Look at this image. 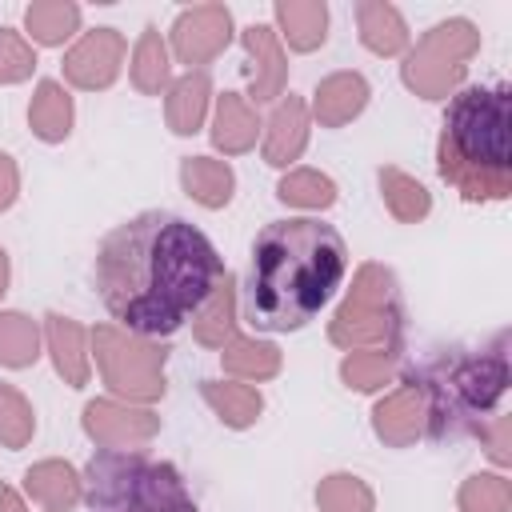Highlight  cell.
<instances>
[{
  "instance_id": "4316f807",
  "label": "cell",
  "mask_w": 512,
  "mask_h": 512,
  "mask_svg": "<svg viewBox=\"0 0 512 512\" xmlns=\"http://www.w3.org/2000/svg\"><path fill=\"white\" fill-rule=\"evenodd\" d=\"M24 28L36 44H64L80 28V8L72 0H36L24 8Z\"/></svg>"
},
{
  "instance_id": "30bf717a",
  "label": "cell",
  "mask_w": 512,
  "mask_h": 512,
  "mask_svg": "<svg viewBox=\"0 0 512 512\" xmlns=\"http://www.w3.org/2000/svg\"><path fill=\"white\" fill-rule=\"evenodd\" d=\"M124 56H128L124 36L116 28H96V32H84L80 44L64 56V76H68V84H76L84 92H96V88H108L120 76Z\"/></svg>"
},
{
  "instance_id": "d6986e66",
  "label": "cell",
  "mask_w": 512,
  "mask_h": 512,
  "mask_svg": "<svg viewBox=\"0 0 512 512\" xmlns=\"http://www.w3.org/2000/svg\"><path fill=\"white\" fill-rule=\"evenodd\" d=\"M192 332L204 348H224L236 336V276L224 272L212 288V296L200 304V316L192 320Z\"/></svg>"
},
{
  "instance_id": "e575fe53",
  "label": "cell",
  "mask_w": 512,
  "mask_h": 512,
  "mask_svg": "<svg viewBox=\"0 0 512 512\" xmlns=\"http://www.w3.org/2000/svg\"><path fill=\"white\" fill-rule=\"evenodd\" d=\"M36 432V416H32V404L12 388V384H0V444L4 448H24Z\"/></svg>"
},
{
  "instance_id": "836d02e7",
  "label": "cell",
  "mask_w": 512,
  "mask_h": 512,
  "mask_svg": "<svg viewBox=\"0 0 512 512\" xmlns=\"http://www.w3.org/2000/svg\"><path fill=\"white\" fill-rule=\"evenodd\" d=\"M456 504L460 512H508L512 504V484L496 472H480V476H468L456 492Z\"/></svg>"
},
{
  "instance_id": "f546056e",
  "label": "cell",
  "mask_w": 512,
  "mask_h": 512,
  "mask_svg": "<svg viewBox=\"0 0 512 512\" xmlns=\"http://www.w3.org/2000/svg\"><path fill=\"white\" fill-rule=\"evenodd\" d=\"M40 356V324L24 312H0V364L28 368Z\"/></svg>"
},
{
  "instance_id": "3957f363",
  "label": "cell",
  "mask_w": 512,
  "mask_h": 512,
  "mask_svg": "<svg viewBox=\"0 0 512 512\" xmlns=\"http://www.w3.org/2000/svg\"><path fill=\"white\" fill-rule=\"evenodd\" d=\"M512 100L508 88H464L448 100L436 168L464 200H504L512 192V152H508Z\"/></svg>"
},
{
  "instance_id": "9c48e42d",
  "label": "cell",
  "mask_w": 512,
  "mask_h": 512,
  "mask_svg": "<svg viewBox=\"0 0 512 512\" xmlns=\"http://www.w3.org/2000/svg\"><path fill=\"white\" fill-rule=\"evenodd\" d=\"M232 40V12L224 4H196L184 8L172 24V48L180 64H208Z\"/></svg>"
},
{
  "instance_id": "ac0fdd59",
  "label": "cell",
  "mask_w": 512,
  "mask_h": 512,
  "mask_svg": "<svg viewBox=\"0 0 512 512\" xmlns=\"http://www.w3.org/2000/svg\"><path fill=\"white\" fill-rule=\"evenodd\" d=\"M356 24H360V40L368 52L376 56H396L408 48V24L404 16L384 4V0H360L356 4Z\"/></svg>"
},
{
  "instance_id": "7c38bea8",
  "label": "cell",
  "mask_w": 512,
  "mask_h": 512,
  "mask_svg": "<svg viewBox=\"0 0 512 512\" xmlns=\"http://www.w3.org/2000/svg\"><path fill=\"white\" fill-rule=\"evenodd\" d=\"M372 428L384 444L392 448H408L420 440L424 432V392L416 380L400 384L396 392H388L376 408H372Z\"/></svg>"
},
{
  "instance_id": "8992f818",
  "label": "cell",
  "mask_w": 512,
  "mask_h": 512,
  "mask_svg": "<svg viewBox=\"0 0 512 512\" xmlns=\"http://www.w3.org/2000/svg\"><path fill=\"white\" fill-rule=\"evenodd\" d=\"M400 328H404V304L396 292V276L384 264H360L344 304L328 324V340L348 352H360V348L396 352Z\"/></svg>"
},
{
  "instance_id": "d590c367",
  "label": "cell",
  "mask_w": 512,
  "mask_h": 512,
  "mask_svg": "<svg viewBox=\"0 0 512 512\" xmlns=\"http://www.w3.org/2000/svg\"><path fill=\"white\" fill-rule=\"evenodd\" d=\"M32 68H36L32 44L20 32L0 28V84H20L32 76Z\"/></svg>"
},
{
  "instance_id": "8d00e7d4",
  "label": "cell",
  "mask_w": 512,
  "mask_h": 512,
  "mask_svg": "<svg viewBox=\"0 0 512 512\" xmlns=\"http://www.w3.org/2000/svg\"><path fill=\"white\" fill-rule=\"evenodd\" d=\"M476 436L488 444V456L496 464H508L512 460V416H492V424H480Z\"/></svg>"
},
{
  "instance_id": "ab89813d",
  "label": "cell",
  "mask_w": 512,
  "mask_h": 512,
  "mask_svg": "<svg viewBox=\"0 0 512 512\" xmlns=\"http://www.w3.org/2000/svg\"><path fill=\"white\" fill-rule=\"evenodd\" d=\"M8 292V252L0 248V296Z\"/></svg>"
},
{
  "instance_id": "44dd1931",
  "label": "cell",
  "mask_w": 512,
  "mask_h": 512,
  "mask_svg": "<svg viewBox=\"0 0 512 512\" xmlns=\"http://www.w3.org/2000/svg\"><path fill=\"white\" fill-rule=\"evenodd\" d=\"M208 96H212L208 72H188V76H180V80L168 88V100H164L168 128H172L176 136H192V132H200L204 112H208Z\"/></svg>"
},
{
  "instance_id": "d6a6232c",
  "label": "cell",
  "mask_w": 512,
  "mask_h": 512,
  "mask_svg": "<svg viewBox=\"0 0 512 512\" xmlns=\"http://www.w3.org/2000/svg\"><path fill=\"white\" fill-rule=\"evenodd\" d=\"M276 196L296 208H328L336 200V184L316 168H296L276 184Z\"/></svg>"
},
{
  "instance_id": "ba28073f",
  "label": "cell",
  "mask_w": 512,
  "mask_h": 512,
  "mask_svg": "<svg viewBox=\"0 0 512 512\" xmlns=\"http://www.w3.org/2000/svg\"><path fill=\"white\" fill-rule=\"evenodd\" d=\"M88 340L96 352V368L116 396H128L140 404L164 396V360H168L164 344H152V340L132 336L124 328H112V324L92 328Z\"/></svg>"
},
{
  "instance_id": "484cf974",
  "label": "cell",
  "mask_w": 512,
  "mask_h": 512,
  "mask_svg": "<svg viewBox=\"0 0 512 512\" xmlns=\"http://www.w3.org/2000/svg\"><path fill=\"white\" fill-rule=\"evenodd\" d=\"M200 392H204V400L212 404V412H216L228 428H248V424H256V416H260V408H264V400H260V392H256L252 384L204 380Z\"/></svg>"
},
{
  "instance_id": "f35d334b",
  "label": "cell",
  "mask_w": 512,
  "mask_h": 512,
  "mask_svg": "<svg viewBox=\"0 0 512 512\" xmlns=\"http://www.w3.org/2000/svg\"><path fill=\"white\" fill-rule=\"evenodd\" d=\"M0 512H28L24 500L16 496V488H8V484H0Z\"/></svg>"
},
{
  "instance_id": "2e32d148",
  "label": "cell",
  "mask_w": 512,
  "mask_h": 512,
  "mask_svg": "<svg viewBox=\"0 0 512 512\" xmlns=\"http://www.w3.org/2000/svg\"><path fill=\"white\" fill-rule=\"evenodd\" d=\"M44 332H48L52 364L64 376V384L84 388L88 384V332L76 320L60 316V312H48L44 316Z\"/></svg>"
},
{
  "instance_id": "8fae6325",
  "label": "cell",
  "mask_w": 512,
  "mask_h": 512,
  "mask_svg": "<svg viewBox=\"0 0 512 512\" xmlns=\"http://www.w3.org/2000/svg\"><path fill=\"white\" fill-rule=\"evenodd\" d=\"M84 432L100 448H140L160 432V416L120 400H92L84 404Z\"/></svg>"
},
{
  "instance_id": "d4e9b609",
  "label": "cell",
  "mask_w": 512,
  "mask_h": 512,
  "mask_svg": "<svg viewBox=\"0 0 512 512\" xmlns=\"http://www.w3.org/2000/svg\"><path fill=\"white\" fill-rule=\"evenodd\" d=\"M220 360H224V372H232L236 380H272L280 372V348L256 336H232Z\"/></svg>"
},
{
  "instance_id": "ffe728a7",
  "label": "cell",
  "mask_w": 512,
  "mask_h": 512,
  "mask_svg": "<svg viewBox=\"0 0 512 512\" xmlns=\"http://www.w3.org/2000/svg\"><path fill=\"white\" fill-rule=\"evenodd\" d=\"M276 24L296 52H312L328 36V4L324 0H276Z\"/></svg>"
},
{
  "instance_id": "83f0119b",
  "label": "cell",
  "mask_w": 512,
  "mask_h": 512,
  "mask_svg": "<svg viewBox=\"0 0 512 512\" xmlns=\"http://www.w3.org/2000/svg\"><path fill=\"white\" fill-rule=\"evenodd\" d=\"M380 196H384L388 212H392L400 224H416V220H424L428 208H432L428 188H424L420 180H412L408 172H400V168H380Z\"/></svg>"
},
{
  "instance_id": "74e56055",
  "label": "cell",
  "mask_w": 512,
  "mask_h": 512,
  "mask_svg": "<svg viewBox=\"0 0 512 512\" xmlns=\"http://www.w3.org/2000/svg\"><path fill=\"white\" fill-rule=\"evenodd\" d=\"M16 192H20V172H16V160L0 152V212H4V208L16 200Z\"/></svg>"
},
{
  "instance_id": "1f68e13d",
  "label": "cell",
  "mask_w": 512,
  "mask_h": 512,
  "mask_svg": "<svg viewBox=\"0 0 512 512\" xmlns=\"http://www.w3.org/2000/svg\"><path fill=\"white\" fill-rule=\"evenodd\" d=\"M316 504H320V512H372L376 508V496H372V488L360 476L332 472V476L320 480Z\"/></svg>"
},
{
  "instance_id": "4fadbf2b",
  "label": "cell",
  "mask_w": 512,
  "mask_h": 512,
  "mask_svg": "<svg viewBox=\"0 0 512 512\" xmlns=\"http://www.w3.org/2000/svg\"><path fill=\"white\" fill-rule=\"evenodd\" d=\"M244 48H248V60H252V96L256 100H272L284 92V80H288V60H284V48L276 40V32L268 24H248L240 32Z\"/></svg>"
},
{
  "instance_id": "603a6c76",
  "label": "cell",
  "mask_w": 512,
  "mask_h": 512,
  "mask_svg": "<svg viewBox=\"0 0 512 512\" xmlns=\"http://www.w3.org/2000/svg\"><path fill=\"white\" fill-rule=\"evenodd\" d=\"M180 184L184 192L204 204V208H224L232 200V188H236V176L224 160H212V156H188L180 160Z\"/></svg>"
},
{
  "instance_id": "5bb4252c",
  "label": "cell",
  "mask_w": 512,
  "mask_h": 512,
  "mask_svg": "<svg viewBox=\"0 0 512 512\" xmlns=\"http://www.w3.org/2000/svg\"><path fill=\"white\" fill-rule=\"evenodd\" d=\"M304 144H308V108L300 96L288 92L264 124V160L284 168L304 152Z\"/></svg>"
},
{
  "instance_id": "5b68a950",
  "label": "cell",
  "mask_w": 512,
  "mask_h": 512,
  "mask_svg": "<svg viewBox=\"0 0 512 512\" xmlns=\"http://www.w3.org/2000/svg\"><path fill=\"white\" fill-rule=\"evenodd\" d=\"M88 512H196L180 472L136 448H100L84 472Z\"/></svg>"
},
{
  "instance_id": "277c9868",
  "label": "cell",
  "mask_w": 512,
  "mask_h": 512,
  "mask_svg": "<svg viewBox=\"0 0 512 512\" xmlns=\"http://www.w3.org/2000/svg\"><path fill=\"white\" fill-rule=\"evenodd\" d=\"M504 344H508V336H496V344L488 352H444L440 360H432L424 368L420 380L412 376L424 392V428L436 440L460 436V432L476 436V428L488 424L484 416L508 392Z\"/></svg>"
},
{
  "instance_id": "9a60e30c",
  "label": "cell",
  "mask_w": 512,
  "mask_h": 512,
  "mask_svg": "<svg viewBox=\"0 0 512 512\" xmlns=\"http://www.w3.org/2000/svg\"><path fill=\"white\" fill-rule=\"evenodd\" d=\"M368 104V84L360 72H332L316 84V100H312V116L324 128H340L352 116H360Z\"/></svg>"
},
{
  "instance_id": "4dcf8cb0",
  "label": "cell",
  "mask_w": 512,
  "mask_h": 512,
  "mask_svg": "<svg viewBox=\"0 0 512 512\" xmlns=\"http://www.w3.org/2000/svg\"><path fill=\"white\" fill-rule=\"evenodd\" d=\"M396 376V352L372 348V352H348L340 360V380L356 392H376Z\"/></svg>"
},
{
  "instance_id": "7402d4cb",
  "label": "cell",
  "mask_w": 512,
  "mask_h": 512,
  "mask_svg": "<svg viewBox=\"0 0 512 512\" xmlns=\"http://www.w3.org/2000/svg\"><path fill=\"white\" fill-rule=\"evenodd\" d=\"M256 132H260V120L252 112V104L236 92H224L216 100V120H212V144L228 156L236 152H248L256 144Z\"/></svg>"
},
{
  "instance_id": "52a82bcc",
  "label": "cell",
  "mask_w": 512,
  "mask_h": 512,
  "mask_svg": "<svg viewBox=\"0 0 512 512\" xmlns=\"http://www.w3.org/2000/svg\"><path fill=\"white\" fill-rule=\"evenodd\" d=\"M480 52V32L472 20H440L432 24L416 48L404 56L400 76L424 100H444L468 72V60Z\"/></svg>"
},
{
  "instance_id": "e0dca14e",
  "label": "cell",
  "mask_w": 512,
  "mask_h": 512,
  "mask_svg": "<svg viewBox=\"0 0 512 512\" xmlns=\"http://www.w3.org/2000/svg\"><path fill=\"white\" fill-rule=\"evenodd\" d=\"M24 488L36 504H44L48 512H68L80 496H84V480L76 476L72 464L64 460H40L24 472Z\"/></svg>"
},
{
  "instance_id": "7a4b0ae2",
  "label": "cell",
  "mask_w": 512,
  "mask_h": 512,
  "mask_svg": "<svg viewBox=\"0 0 512 512\" xmlns=\"http://www.w3.org/2000/svg\"><path fill=\"white\" fill-rule=\"evenodd\" d=\"M348 272L344 236L320 220H272L252 244L244 316L264 332L304 328Z\"/></svg>"
},
{
  "instance_id": "cb8c5ba5",
  "label": "cell",
  "mask_w": 512,
  "mask_h": 512,
  "mask_svg": "<svg viewBox=\"0 0 512 512\" xmlns=\"http://www.w3.org/2000/svg\"><path fill=\"white\" fill-rule=\"evenodd\" d=\"M28 124L48 144H60L72 132V96L64 92V84H56V80L36 84V96L28 104Z\"/></svg>"
},
{
  "instance_id": "6da1fadb",
  "label": "cell",
  "mask_w": 512,
  "mask_h": 512,
  "mask_svg": "<svg viewBox=\"0 0 512 512\" xmlns=\"http://www.w3.org/2000/svg\"><path fill=\"white\" fill-rule=\"evenodd\" d=\"M96 292L132 336H168L212 296L224 264L208 236L172 212H140L96 252Z\"/></svg>"
},
{
  "instance_id": "f1b7e54d",
  "label": "cell",
  "mask_w": 512,
  "mask_h": 512,
  "mask_svg": "<svg viewBox=\"0 0 512 512\" xmlns=\"http://www.w3.org/2000/svg\"><path fill=\"white\" fill-rule=\"evenodd\" d=\"M168 72H172V64H168V48H164L160 32L144 28L140 40H136V52H132V84H136V92L160 96L168 88Z\"/></svg>"
}]
</instances>
